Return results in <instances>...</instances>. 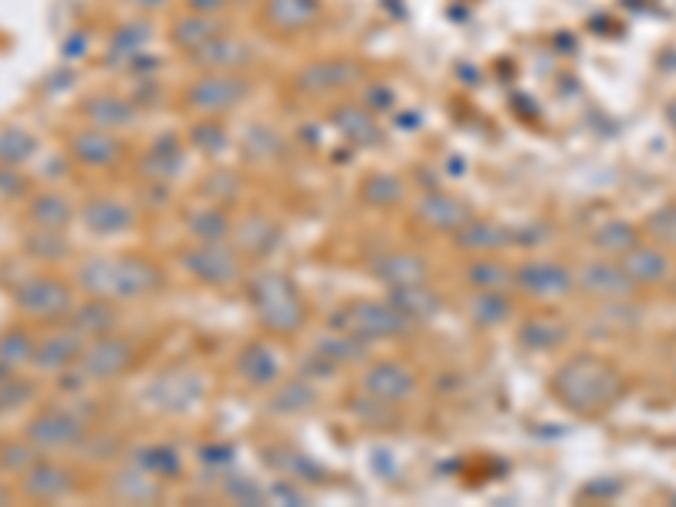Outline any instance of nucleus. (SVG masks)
Masks as SVG:
<instances>
[{"label": "nucleus", "mask_w": 676, "mask_h": 507, "mask_svg": "<svg viewBox=\"0 0 676 507\" xmlns=\"http://www.w3.org/2000/svg\"><path fill=\"white\" fill-rule=\"evenodd\" d=\"M555 389L558 399L575 413H599L622 396V376L609 362L582 355V359H572L568 366H562V372L555 376Z\"/></svg>", "instance_id": "obj_1"}, {"label": "nucleus", "mask_w": 676, "mask_h": 507, "mask_svg": "<svg viewBox=\"0 0 676 507\" xmlns=\"http://www.w3.org/2000/svg\"><path fill=\"white\" fill-rule=\"evenodd\" d=\"M251 95V78L244 71H210L186 88V105L203 115H220Z\"/></svg>", "instance_id": "obj_2"}, {"label": "nucleus", "mask_w": 676, "mask_h": 507, "mask_svg": "<svg viewBox=\"0 0 676 507\" xmlns=\"http://www.w3.org/2000/svg\"><path fill=\"white\" fill-rule=\"evenodd\" d=\"M85 281L92 291H99V295H115V298H136L142 291H149L153 284L159 281V274L153 268H146V264L132 261H109V264H92V268L85 271Z\"/></svg>", "instance_id": "obj_3"}, {"label": "nucleus", "mask_w": 676, "mask_h": 507, "mask_svg": "<svg viewBox=\"0 0 676 507\" xmlns=\"http://www.w3.org/2000/svg\"><path fill=\"white\" fill-rule=\"evenodd\" d=\"M254 305L261 311L264 325L278 328V332H291L301 325V298L281 274H261L254 281Z\"/></svg>", "instance_id": "obj_4"}, {"label": "nucleus", "mask_w": 676, "mask_h": 507, "mask_svg": "<svg viewBox=\"0 0 676 507\" xmlns=\"http://www.w3.org/2000/svg\"><path fill=\"white\" fill-rule=\"evenodd\" d=\"M200 68L207 71H244L254 61V48L240 38H230V34H220L210 44H203L190 55Z\"/></svg>", "instance_id": "obj_5"}, {"label": "nucleus", "mask_w": 676, "mask_h": 507, "mask_svg": "<svg viewBox=\"0 0 676 507\" xmlns=\"http://www.w3.org/2000/svg\"><path fill=\"white\" fill-rule=\"evenodd\" d=\"M261 14L274 34H301L318 21V0H264Z\"/></svg>", "instance_id": "obj_6"}, {"label": "nucleus", "mask_w": 676, "mask_h": 507, "mask_svg": "<svg viewBox=\"0 0 676 507\" xmlns=\"http://www.w3.org/2000/svg\"><path fill=\"white\" fill-rule=\"evenodd\" d=\"M220 34H227V31H224V21H220L217 14L190 11L173 24V44L176 48H183L186 55H193V51L203 48V44H210L213 38H220Z\"/></svg>", "instance_id": "obj_7"}, {"label": "nucleus", "mask_w": 676, "mask_h": 507, "mask_svg": "<svg viewBox=\"0 0 676 507\" xmlns=\"http://www.w3.org/2000/svg\"><path fill=\"white\" fill-rule=\"evenodd\" d=\"M355 78V68L349 61H318V65H308L298 75V88L311 95L322 92H335V88H345Z\"/></svg>", "instance_id": "obj_8"}, {"label": "nucleus", "mask_w": 676, "mask_h": 507, "mask_svg": "<svg viewBox=\"0 0 676 507\" xmlns=\"http://www.w3.org/2000/svg\"><path fill=\"white\" fill-rule=\"evenodd\" d=\"M521 281L528 284L531 295H541V298L565 295V291L572 288V274H568L562 264H551V261L531 264V268L521 274Z\"/></svg>", "instance_id": "obj_9"}, {"label": "nucleus", "mask_w": 676, "mask_h": 507, "mask_svg": "<svg viewBox=\"0 0 676 507\" xmlns=\"http://www.w3.org/2000/svg\"><path fill=\"white\" fill-rule=\"evenodd\" d=\"M366 389L376 399H409L413 393V376L403 366H376V372L366 379Z\"/></svg>", "instance_id": "obj_10"}, {"label": "nucleus", "mask_w": 676, "mask_h": 507, "mask_svg": "<svg viewBox=\"0 0 676 507\" xmlns=\"http://www.w3.org/2000/svg\"><path fill=\"white\" fill-rule=\"evenodd\" d=\"M352 325L366 335H393V332H403L406 311L386 308V305H366V308H359V315L352 318Z\"/></svg>", "instance_id": "obj_11"}, {"label": "nucleus", "mask_w": 676, "mask_h": 507, "mask_svg": "<svg viewBox=\"0 0 676 507\" xmlns=\"http://www.w3.org/2000/svg\"><path fill=\"white\" fill-rule=\"evenodd\" d=\"M75 156L82 159V163L105 166L119 156V142H115L105 129H88L75 139Z\"/></svg>", "instance_id": "obj_12"}, {"label": "nucleus", "mask_w": 676, "mask_h": 507, "mask_svg": "<svg viewBox=\"0 0 676 507\" xmlns=\"http://www.w3.org/2000/svg\"><path fill=\"white\" fill-rule=\"evenodd\" d=\"M85 115H92L99 129H115V126H129L136 109L126 99H115V95H99L85 105Z\"/></svg>", "instance_id": "obj_13"}, {"label": "nucleus", "mask_w": 676, "mask_h": 507, "mask_svg": "<svg viewBox=\"0 0 676 507\" xmlns=\"http://www.w3.org/2000/svg\"><path fill=\"white\" fill-rule=\"evenodd\" d=\"M240 372H244L247 379L251 382H257V386H264V382H271V379H278V369H281V362H278V355H274L268 345H251L244 355H240Z\"/></svg>", "instance_id": "obj_14"}, {"label": "nucleus", "mask_w": 676, "mask_h": 507, "mask_svg": "<svg viewBox=\"0 0 676 507\" xmlns=\"http://www.w3.org/2000/svg\"><path fill=\"white\" fill-rule=\"evenodd\" d=\"M585 288L599 291V295H629L636 288V281L629 278L622 268H609V264H595L585 271Z\"/></svg>", "instance_id": "obj_15"}, {"label": "nucleus", "mask_w": 676, "mask_h": 507, "mask_svg": "<svg viewBox=\"0 0 676 507\" xmlns=\"http://www.w3.org/2000/svg\"><path fill=\"white\" fill-rule=\"evenodd\" d=\"M622 271L629 274L633 281H660L666 271H670V264H666V257L660 251H649V247H639L626 257V264H622Z\"/></svg>", "instance_id": "obj_16"}, {"label": "nucleus", "mask_w": 676, "mask_h": 507, "mask_svg": "<svg viewBox=\"0 0 676 507\" xmlns=\"http://www.w3.org/2000/svg\"><path fill=\"white\" fill-rule=\"evenodd\" d=\"M149 38H153V28H146V24H126L122 31H115L109 51H112V58L132 61V58L146 55Z\"/></svg>", "instance_id": "obj_17"}, {"label": "nucleus", "mask_w": 676, "mask_h": 507, "mask_svg": "<svg viewBox=\"0 0 676 507\" xmlns=\"http://www.w3.org/2000/svg\"><path fill=\"white\" fill-rule=\"evenodd\" d=\"M95 355H99V376H112V372H119L122 366L129 362V345H119V342H102L99 349H95Z\"/></svg>", "instance_id": "obj_18"}, {"label": "nucleus", "mask_w": 676, "mask_h": 507, "mask_svg": "<svg viewBox=\"0 0 676 507\" xmlns=\"http://www.w3.org/2000/svg\"><path fill=\"white\" fill-rule=\"evenodd\" d=\"M602 244L606 247H633L636 244V234H633V227L629 224H616V227H606L602 230Z\"/></svg>", "instance_id": "obj_19"}, {"label": "nucleus", "mask_w": 676, "mask_h": 507, "mask_svg": "<svg viewBox=\"0 0 676 507\" xmlns=\"http://www.w3.org/2000/svg\"><path fill=\"white\" fill-rule=\"evenodd\" d=\"M186 4H190V11H197V14H220L230 0H186Z\"/></svg>", "instance_id": "obj_20"}, {"label": "nucleus", "mask_w": 676, "mask_h": 507, "mask_svg": "<svg viewBox=\"0 0 676 507\" xmlns=\"http://www.w3.org/2000/svg\"><path fill=\"white\" fill-rule=\"evenodd\" d=\"M136 4L142 7V11H159V7H166L169 0H136Z\"/></svg>", "instance_id": "obj_21"}]
</instances>
